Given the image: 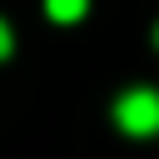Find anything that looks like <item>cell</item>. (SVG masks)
Masks as SVG:
<instances>
[{"label":"cell","mask_w":159,"mask_h":159,"mask_svg":"<svg viewBox=\"0 0 159 159\" xmlns=\"http://www.w3.org/2000/svg\"><path fill=\"white\" fill-rule=\"evenodd\" d=\"M114 124L124 129V134H159V89H149V84H134V89H124L119 99H114Z\"/></svg>","instance_id":"cell-1"},{"label":"cell","mask_w":159,"mask_h":159,"mask_svg":"<svg viewBox=\"0 0 159 159\" xmlns=\"http://www.w3.org/2000/svg\"><path fill=\"white\" fill-rule=\"evenodd\" d=\"M84 10H89V0H45V15L55 25H75V20H84Z\"/></svg>","instance_id":"cell-2"},{"label":"cell","mask_w":159,"mask_h":159,"mask_svg":"<svg viewBox=\"0 0 159 159\" xmlns=\"http://www.w3.org/2000/svg\"><path fill=\"white\" fill-rule=\"evenodd\" d=\"M10 50H15V35H10V25H5V20H0V60H5V55H10Z\"/></svg>","instance_id":"cell-3"},{"label":"cell","mask_w":159,"mask_h":159,"mask_svg":"<svg viewBox=\"0 0 159 159\" xmlns=\"http://www.w3.org/2000/svg\"><path fill=\"white\" fill-rule=\"evenodd\" d=\"M154 45H159V25H154Z\"/></svg>","instance_id":"cell-4"}]
</instances>
